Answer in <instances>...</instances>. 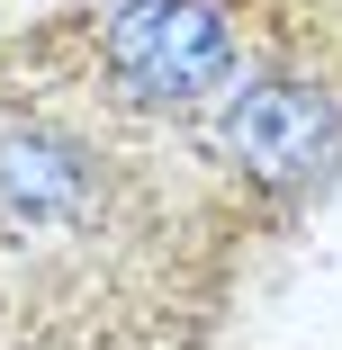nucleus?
Here are the masks:
<instances>
[{"label":"nucleus","mask_w":342,"mask_h":350,"mask_svg":"<svg viewBox=\"0 0 342 350\" xmlns=\"http://www.w3.org/2000/svg\"><path fill=\"white\" fill-rule=\"evenodd\" d=\"M99 206V153L63 126H0V225L10 234H63Z\"/></svg>","instance_id":"7ed1b4c3"},{"label":"nucleus","mask_w":342,"mask_h":350,"mask_svg":"<svg viewBox=\"0 0 342 350\" xmlns=\"http://www.w3.org/2000/svg\"><path fill=\"white\" fill-rule=\"evenodd\" d=\"M243 72V0H117L99 18V81L126 108H198Z\"/></svg>","instance_id":"f257e3e1"},{"label":"nucleus","mask_w":342,"mask_h":350,"mask_svg":"<svg viewBox=\"0 0 342 350\" xmlns=\"http://www.w3.org/2000/svg\"><path fill=\"white\" fill-rule=\"evenodd\" d=\"M217 144L252 189L297 198V189L342 171V90L315 81V72H261V81H243L225 99Z\"/></svg>","instance_id":"f03ea898"}]
</instances>
